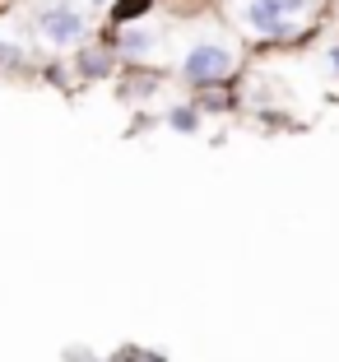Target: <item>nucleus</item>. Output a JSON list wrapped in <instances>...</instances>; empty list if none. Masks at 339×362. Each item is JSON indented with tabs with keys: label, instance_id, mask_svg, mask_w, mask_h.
<instances>
[{
	"label": "nucleus",
	"instance_id": "obj_1",
	"mask_svg": "<svg viewBox=\"0 0 339 362\" xmlns=\"http://www.w3.org/2000/svg\"><path fill=\"white\" fill-rule=\"evenodd\" d=\"M237 70V56L228 52V47L219 42H200L186 52V61H181V79L191 88H214V84H228Z\"/></svg>",
	"mask_w": 339,
	"mask_h": 362
},
{
	"label": "nucleus",
	"instance_id": "obj_2",
	"mask_svg": "<svg viewBox=\"0 0 339 362\" xmlns=\"http://www.w3.org/2000/svg\"><path fill=\"white\" fill-rule=\"evenodd\" d=\"M38 33H42L52 47H74V42H84L88 14H84V10H74L70 0H56V5L38 10Z\"/></svg>",
	"mask_w": 339,
	"mask_h": 362
},
{
	"label": "nucleus",
	"instance_id": "obj_3",
	"mask_svg": "<svg viewBox=\"0 0 339 362\" xmlns=\"http://www.w3.org/2000/svg\"><path fill=\"white\" fill-rule=\"evenodd\" d=\"M117 47H112V37L107 42H88L74 52V70H79V79H112L117 75Z\"/></svg>",
	"mask_w": 339,
	"mask_h": 362
},
{
	"label": "nucleus",
	"instance_id": "obj_4",
	"mask_svg": "<svg viewBox=\"0 0 339 362\" xmlns=\"http://www.w3.org/2000/svg\"><path fill=\"white\" fill-rule=\"evenodd\" d=\"M246 28L255 33V37H288V19L275 10V5H265V0H251L246 5Z\"/></svg>",
	"mask_w": 339,
	"mask_h": 362
},
{
	"label": "nucleus",
	"instance_id": "obj_5",
	"mask_svg": "<svg viewBox=\"0 0 339 362\" xmlns=\"http://www.w3.org/2000/svg\"><path fill=\"white\" fill-rule=\"evenodd\" d=\"M154 28H144V23H126V28L112 33V47H117V56H126V61H139V56L154 52Z\"/></svg>",
	"mask_w": 339,
	"mask_h": 362
},
{
	"label": "nucleus",
	"instance_id": "obj_6",
	"mask_svg": "<svg viewBox=\"0 0 339 362\" xmlns=\"http://www.w3.org/2000/svg\"><path fill=\"white\" fill-rule=\"evenodd\" d=\"M154 5H159V0H107V23H112V33H117V28H126V23L149 19Z\"/></svg>",
	"mask_w": 339,
	"mask_h": 362
},
{
	"label": "nucleus",
	"instance_id": "obj_7",
	"mask_svg": "<svg viewBox=\"0 0 339 362\" xmlns=\"http://www.w3.org/2000/svg\"><path fill=\"white\" fill-rule=\"evenodd\" d=\"M168 126L181 130V135H195V130H200V107H195V103L172 107V112H168Z\"/></svg>",
	"mask_w": 339,
	"mask_h": 362
},
{
	"label": "nucleus",
	"instance_id": "obj_8",
	"mask_svg": "<svg viewBox=\"0 0 339 362\" xmlns=\"http://www.w3.org/2000/svg\"><path fill=\"white\" fill-rule=\"evenodd\" d=\"M19 65H23V47L0 37V70H19Z\"/></svg>",
	"mask_w": 339,
	"mask_h": 362
},
{
	"label": "nucleus",
	"instance_id": "obj_9",
	"mask_svg": "<svg viewBox=\"0 0 339 362\" xmlns=\"http://www.w3.org/2000/svg\"><path fill=\"white\" fill-rule=\"evenodd\" d=\"M65 362H103V358H93L88 349H65Z\"/></svg>",
	"mask_w": 339,
	"mask_h": 362
},
{
	"label": "nucleus",
	"instance_id": "obj_10",
	"mask_svg": "<svg viewBox=\"0 0 339 362\" xmlns=\"http://www.w3.org/2000/svg\"><path fill=\"white\" fill-rule=\"evenodd\" d=\"M330 70H335V75H339V47H335V52H330Z\"/></svg>",
	"mask_w": 339,
	"mask_h": 362
},
{
	"label": "nucleus",
	"instance_id": "obj_11",
	"mask_svg": "<svg viewBox=\"0 0 339 362\" xmlns=\"http://www.w3.org/2000/svg\"><path fill=\"white\" fill-rule=\"evenodd\" d=\"M98 5H107V0H98Z\"/></svg>",
	"mask_w": 339,
	"mask_h": 362
},
{
	"label": "nucleus",
	"instance_id": "obj_12",
	"mask_svg": "<svg viewBox=\"0 0 339 362\" xmlns=\"http://www.w3.org/2000/svg\"><path fill=\"white\" fill-rule=\"evenodd\" d=\"M103 362H107V358H103Z\"/></svg>",
	"mask_w": 339,
	"mask_h": 362
}]
</instances>
